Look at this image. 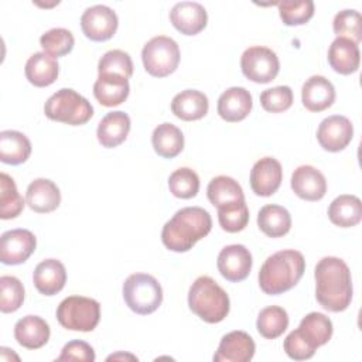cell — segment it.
<instances>
[{
	"label": "cell",
	"instance_id": "83f0119b",
	"mask_svg": "<svg viewBox=\"0 0 362 362\" xmlns=\"http://www.w3.org/2000/svg\"><path fill=\"white\" fill-rule=\"evenodd\" d=\"M31 154V143L27 136L17 130L0 132V161L18 165L25 163Z\"/></svg>",
	"mask_w": 362,
	"mask_h": 362
},
{
	"label": "cell",
	"instance_id": "6da1fadb",
	"mask_svg": "<svg viewBox=\"0 0 362 362\" xmlns=\"http://www.w3.org/2000/svg\"><path fill=\"white\" fill-rule=\"evenodd\" d=\"M315 298L320 305L331 313L349 307L352 300V277L348 264L334 256L322 257L314 270Z\"/></svg>",
	"mask_w": 362,
	"mask_h": 362
},
{
	"label": "cell",
	"instance_id": "1f68e13d",
	"mask_svg": "<svg viewBox=\"0 0 362 362\" xmlns=\"http://www.w3.org/2000/svg\"><path fill=\"white\" fill-rule=\"evenodd\" d=\"M151 143L160 157L174 158L184 148V134L173 123H161L154 129Z\"/></svg>",
	"mask_w": 362,
	"mask_h": 362
},
{
	"label": "cell",
	"instance_id": "e0dca14e",
	"mask_svg": "<svg viewBox=\"0 0 362 362\" xmlns=\"http://www.w3.org/2000/svg\"><path fill=\"white\" fill-rule=\"evenodd\" d=\"M291 189L304 201H320L327 192L324 174L313 165H300L291 174Z\"/></svg>",
	"mask_w": 362,
	"mask_h": 362
},
{
	"label": "cell",
	"instance_id": "2e32d148",
	"mask_svg": "<svg viewBox=\"0 0 362 362\" xmlns=\"http://www.w3.org/2000/svg\"><path fill=\"white\" fill-rule=\"evenodd\" d=\"M170 21L184 35H195L206 27L208 14L197 1H180L170 11Z\"/></svg>",
	"mask_w": 362,
	"mask_h": 362
},
{
	"label": "cell",
	"instance_id": "7a4b0ae2",
	"mask_svg": "<svg viewBox=\"0 0 362 362\" xmlns=\"http://www.w3.org/2000/svg\"><path fill=\"white\" fill-rule=\"evenodd\" d=\"M212 228V219L206 209L201 206H185L178 209L167 221L161 230L164 246L173 252H188L205 238Z\"/></svg>",
	"mask_w": 362,
	"mask_h": 362
},
{
	"label": "cell",
	"instance_id": "5b68a950",
	"mask_svg": "<svg viewBox=\"0 0 362 362\" xmlns=\"http://www.w3.org/2000/svg\"><path fill=\"white\" fill-rule=\"evenodd\" d=\"M44 113L48 119L71 126L85 124L93 116L90 102L71 88H62L51 95L45 105Z\"/></svg>",
	"mask_w": 362,
	"mask_h": 362
},
{
	"label": "cell",
	"instance_id": "8fae6325",
	"mask_svg": "<svg viewBox=\"0 0 362 362\" xmlns=\"http://www.w3.org/2000/svg\"><path fill=\"white\" fill-rule=\"evenodd\" d=\"M37 239L28 229H11L0 238V262L3 264H21L35 250Z\"/></svg>",
	"mask_w": 362,
	"mask_h": 362
},
{
	"label": "cell",
	"instance_id": "277c9868",
	"mask_svg": "<svg viewBox=\"0 0 362 362\" xmlns=\"http://www.w3.org/2000/svg\"><path fill=\"white\" fill-rule=\"evenodd\" d=\"M188 307L202 321L216 324L226 318L230 308L228 293L209 276H199L188 291Z\"/></svg>",
	"mask_w": 362,
	"mask_h": 362
},
{
	"label": "cell",
	"instance_id": "d590c367",
	"mask_svg": "<svg viewBox=\"0 0 362 362\" xmlns=\"http://www.w3.org/2000/svg\"><path fill=\"white\" fill-rule=\"evenodd\" d=\"M168 188L170 192L177 198H194L199 191V177L194 170L188 167H181L170 174Z\"/></svg>",
	"mask_w": 362,
	"mask_h": 362
},
{
	"label": "cell",
	"instance_id": "3957f363",
	"mask_svg": "<svg viewBox=\"0 0 362 362\" xmlns=\"http://www.w3.org/2000/svg\"><path fill=\"white\" fill-rule=\"evenodd\" d=\"M305 272L301 252L284 249L269 256L259 270V286L269 296H279L293 288Z\"/></svg>",
	"mask_w": 362,
	"mask_h": 362
},
{
	"label": "cell",
	"instance_id": "9c48e42d",
	"mask_svg": "<svg viewBox=\"0 0 362 362\" xmlns=\"http://www.w3.org/2000/svg\"><path fill=\"white\" fill-rule=\"evenodd\" d=\"M242 74L252 82L269 83L280 69V62L276 52L267 47H250L240 57Z\"/></svg>",
	"mask_w": 362,
	"mask_h": 362
},
{
	"label": "cell",
	"instance_id": "b9f144b4",
	"mask_svg": "<svg viewBox=\"0 0 362 362\" xmlns=\"http://www.w3.org/2000/svg\"><path fill=\"white\" fill-rule=\"evenodd\" d=\"M24 301V287L23 283L14 276L0 277V311L14 313Z\"/></svg>",
	"mask_w": 362,
	"mask_h": 362
},
{
	"label": "cell",
	"instance_id": "8992f818",
	"mask_svg": "<svg viewBox=\"0 0 362 362\" xmlns=\"http://www.w3.org/2000/svg\"><path fill=\"white\" fill-rule=\"evenodd\" d=\"M123 298L133 313L147 315L161 305L163 288L151 274L133 273L123 283Z\"/></svg>",
	"mask_w": 362,
	"mask_h": 362
},
{
	"label": "cell",
	"instance_id": "60d3db41",
	"mask_svg": "<svg viewBox=\"0 0 362 362\" xmlns=\"http://www.w3.org/2000/svg\"><path fill=\"white\" fill-rule=\"evenodd\" d=\"M218 221L221 228L229 233L243 230L249 222V209L245 201L218 208Z\"/></svg>",
	"mask_w": 362,
	"mask_h": 362
},
{
	"label": "cell",
	"instance_id": "d6986e66",
	"mask_svg": "<svg viewBox=\"0 0 362 362\" xmlns=\"http://www.w3.org/2000/svg\"><path fill=\"white\" fill-rule=\"evenodd\" d=\"M25 202L34 212L48 214L61 204V192L57 184L48 178H35L25 191Z\"/></svg>",
	"mask_w": 362,
	"mask_h": 362
},
{
	"label": "cell",
	"instance_id": "7402d4cb",
	"mask_svg": "<svg viewBox=\"0 0 362 362\" xmlns=\"http://www.w3.org/2000/svg\"><path fill=\"white\" fill-rule=\"evenodd\" d=\"M49 325L38 315H25L14 325L16 341L27 349H38L49 339Z\"/></svg>",
	"mask_w": 362,
	"mask_h": 362
},
{
	"label": "cell",
	"instance_id": "8d00e7d4",
	"mask_svg": "<svg viewBox=\"0 0 362 362\" xmlns=\"http://www.w3.org/2000/svg\"><path fill=\"white\" fill-rule=\"evenodd\" d=\"M75 38L66 28H51L40 37V45L51 57H62L72 51Z\"/></svg>",
	"mask_w": 362,
	"mask_h": 362
},
{
	"label": "cell",
	"instance_id": "d4e9b609",
	"mask_svg": "<svg viewBox=\"0 0 362 362\" xmlns=\"http://www.w3.org/2000/svg\"><path fill=\"white\" fill-rule=\"evenodd\" d=\"M209 102L205 93L197 89H185L171 100V112L181 120H199L208 113Z\"/></svg>",
	"mask_w": 362,
	"mask_h": 362
},
{
	"label": "cell",
	"instance_id": "f546056e",
	"mask_svg": "<svg viewBox=\"0 0 362 362\" xmlns=\"http://www.w3.org/2000/svg\"><path fill=\"white\" fill-rule=\"evenodd\" d=\"M297 331L314 349H317L331 339L334 327L325 314L310 313L300 321Z\"/></svg>",
	"mask_w": 362,
	"mask_h": 362
},
{
	"label": "cell",
	"instance_id": "e575fe53",
	"mask_svg": "<svg viewBox=\"0 0 362 362\" xmlns=\"http://www.w3.org/2000/svg\"><path fill=\"white\" fill-rule=\"evenodd\" d=\"M24 208V199L18 194L14 180L6 174H0V218H17Z\"/></svg>",
	"mask_w": 362,
	"mask_h": 362
},
{
	"label": "cell",
	"instance_id": "44dd1931",
	"mask_svg": "<svg viewBox=\"0 0 362 362\" xmlns=\"http://www.w3.org/2000/svg\"><path fill=\"white\" fill-rule=\"evenodd\" d=\"M33 281L42 296H54L59 293L66 283L65 266L57 259H45L37 264Z\"/></svg>",
	"mask_w": 362,
	"mask_h": 362
},
{
	"label": "cell",
	"instance_id": "ba28073f",
	"mask_svg": "<svg viewBox=\"0 0 362 362\" xmlns=\"http://www.w3.org/2000/svg\"><path fill=\"white\" fill-rule=\"evenodd\" d=\"M141 59L144 69L151 76H168L180 64L178 44L167 35L153 37L144 44L141 49Z\"/></svg>",
	"mask_w": 362,
	"mask_h": 362
},
{
	"label": "cell",
	"instance_id": "4316f807",
	"mask_svg": "<svg viewBox=\"0 0 362 362\" xmlns=\"http://www.w3.org/2000/svg\"><path fill=\"white\" fill-rule=\"evenodd\" d=\"M24 72L31 85L37 88H44V86H49L57 81L59 66L54 57L42 51V52L33 54L27 59Z\"/></svg>",
	"mask_w": 362,
	"mask_h": 362
},
{
	"label": "cell",
	"instance_id": "d6a6232c",
	"mask_svg": "<svg viewBox=\"0 0 362 362\" xmlns=\"http://www.w3.org/2000/svg\"><path fill=\"white\" fill-rule=\"evenodd\" d=\"M209 202L218 209L221 206L245 201V194L240 184L228 175L212 178L206 188Z\"/></svg>",
	"mask_w": 362,
	"mask_h": 362
},
{
	"label": "cell",
	"instance_id": "603a6c76",
	"mask_svg": "<svg viewBox=\"0 0 362 362\" xmlns=\"http://www.w3.org/2000/svg\"><path fill=\"white\" fill-rule=\"evenodd\" d=\"M130 132V117L122 110L109 112L98 124L96 136L99 143L106 148H113L122 144Z\"/></svg>",
	"mask_w": 362,
	"mask_h": 362
},
{
	"label": "cell",
	"instance_id": "7bdbcfd3",
	"mask_svg": "<svg viewBox=\"0 0 362 362\" xmlns=\"http://www.w3.org/2000/svg\"><path fill=\"white\" fill-rule=\"evenodd\" d=\"M260 105L266 112L270 113L284 112L293 105V90L286 85L264 89L260 93Z\"/></svg>",
	"mask_w": 362,
	"mask_h": 362
},
{
	"label": "cell",
	"instance_id": "ab89813d",
	"mask_svg": "<svg viewBox=\"0 0 362 362\" xmlns=\"http://www.w3.org/2000/svg\"><path fill=\"white\" fill-rule=\"evenodd\" d=\"M332 28L337 37L348 38L356 44L362 40V17L356 10H342L337 13Z\"/></svg>",
	"mask_w": 362,
	"mask_h": 362
},
{
	"label": "cell",
	"instance_id": "ee69618b",
	"mask_svg": "<svg viewBox=\"0 0 362 362\" xmlns=\"http://www.w3.org/2000/svg\"><path fill=\"white\" fill-rule=\"evenodd\" d=\"M284 351L294 361H305L313 358L315 349L298 334L297 329L291 331L284 339Z\"/></svg>",
	"mask_w": 362,
	"mask_h": 362
},
{
	"label": "cell",
	"instance_id": "52a82bcc",
	"mask_svg": "<svg viewBox=\"0 0 362 362\" xmlns=\"http://www.w3.org/2000/svg\"><path fill=\"white\" fill-rule=\"evenodd\" d=\"M57 320L69 331H93L100 320V304L89 297L69 296L59 303Z\"/></svg>",
	"mask_w": 362,
	"mask_h": 362
},
{
	"label": "cell",
	"instance_id": "74e56055",
	"mask_svg": "<svg viewBox=\"0 0 362 362\" xmlns=\"http://www.w3.org/2000/svg\"><path fill=\"white\" fill-rule=\"evenodd\" d=\"M279 14L286 25L305 24L314 16L311 0H283L277 3Z\"/></svg>",
	"mask_w": 362,
	"mask_h": 362
},
{
	"label": "cell",
	"instance_id": "f6af8a7d",
	"mask_svg": "<svg viewBox=\"0 0 362 362\" xmlns=\"http://www.w3.org/2000/svg\"><path fill=\"white\" fill-rule=\"evenodd\" d=\"M58 362L62 361H82V362H93L95 361V351L93 348L79 339L69 341L68 344L64 345L61 355L57 358Z\"/></svg>",
	"mask_w": 362,
	"mask_h": 362
},
{
	"label": "cell",
	"instance_id": "cb8c5ba5",
	"mask_svg": "<svg viewBox=\"0 0 362 362\" xmlns=\"http://www.w3.org/2000/svg\"><path fill=\"white\" fill-rule=\"evenodd\" d=\"M328 62L331 68L341 74L349 75L358 71L361 62V52L356 42L337 37L328 49Z\"/></svg>",
	"mask_w": 362,
	"mask_h": 362
},
{
	"label": "cell",
	"instance_id": "4fadbf2b",
	"mask_svg": "<svg viewBox=\"0 0 362 362\" xmlns=\"http://www.w3.org/2000/svg\"><path fill=\"white\" fill-rule=\"evenodd\" d=\"M252 255L243 245L225 246L216 260L218 270L223 279L232 283L245 280L252 270Z\"/></svg>",
	"mask_w": 362,
	"mask_h": 362
},
{
	"label": "cell",
	"instance_id": "5bb4252c",
	"mask_svg": "<svg viewBox=\"0 0 362 362\" xmlns=\"http://www.w3.org/2000/svg\"><path fill=\"white\" fill-rule=\"evenodd\" d=\"M283 180L281 164L273 157L257 160L250 170V187L259 197L273 195Z\"/></svg>",
	"mask_w": 362,
	"mask_h": 362
},
{
	"label": "cell",
	"instance_id": "836d02e7",
	"mask_svg": "<svg viewBox=\"0 0 362 362\" xmlns=\"http://www.w3.org/2000/svg\"><path fill=\"white\" fill-rule=\"evenodd\" d=\"M288 327V315L283 307L269 305L263 308L256 321V328L259 334L266 339H276Z\"/></svg>",
	"mask_w": 362,
	"mask_h": 362
},
{
	"label": "cell",
	"instance_id": "7c38bea8",
	"mask_svg": "<svg viewBox=\"0 0 362 362\" xmlns=\"http://www.w3.org/2000/svg\"><path fill=\"white\" fill-rule=\"evenodd\" d=\"M354 137V126L351 120L341 115L325 117L317 129V140L320 146L331 153L344 150Z\"/></svg>",
	"mask_w": 362,
	"mask_h": 362
},
{
	"label": "cell",
	"instance_id": "f1b7e54d",
	"mask_svg": "<svg viewBox=\"0 0 362 362\" xmlns=\"http://www.w3.org/2000/svg\"><path fill=\"white\" fill-rule=\"evenodd\" d=\"M329 221L339 228H351L362 219V202L356 195L344 194L337 197L328 208Z\"/></svg>",
	"mask_w": 362,
	"mask_h": 362
},
{
	"label": "cell",
	"instance_id": "4dcf8cb0",
	"mask_svg": "<svg viewBox=\"0 0 362 362\" xmlns=\"http://www.w3.org/2000/svg\"><path fill=\"white\" fill-rule=\"evenodd\" d=\"M257 226L269 238L284 236L291 228L290 212L280 205H264L257 214Z\"/></svg>",
	"mask_w": 362,
	"mask_h": 362
},
{
	"label": "cell",
	"instance_id": "f35d334b",
	"mask_svg": "<svg viewBox=\"0 0 362 362\" xmlns=\"http://www.w3.org/2000/svg\"><path fill=\"white\" fill-rule=\"evenodd\" d=\"M98 72L99 75H120L129 79L133 75L132 58L122 49H110L99 59Z\"/></svg>",
	"mask_w": 362,
	"mask_h": 362
},
{
	"label": "cell",
	"instance_id": "ffe728a7",
	"mask_svg": "<svg viewBox=\"0 0 362 362\" xmlns=\"http://www.w3.org/2000/svg\"><path fill=\"white\" fill-rule=\"evenodd\" d=\"M301 100L307 110L322 112L335 100L334 85L322 75L310 76L301 88Z\"/></svg>",
	"mask_w": 362,
	"mask_h": 362
},
{
	"label": "cell",
	"instance_id": "484cf974",
	"mask_svg": "<svg viewBox=\"0 0 362 362\" xmlns=\"http://www.w3.org/2000/svg\"><path fill=\"white\" fill-rule=\"evenodd\" d=\"M129 92V79L120 75H99L93 83V95L96 100L106 107L123 103L127 99Z\"/></svg>",
	"mask_w": 362,
	"mask_h": 362
},
{
	"label": "cell",
	"instance_id": "9a60e30c",
	"mask_svg": "<svg viewBox=\"0 0 362 362\" xmlns=\"http://www.w3.org/2000/svg\"><path fill=\"white\" fill-rule=\"evenodd\" d=\"M256 351L253 338L245 331H230L222 337L214 355L215 362H249Z\"/></svg>",
	"mask_w": 362,
	"mask_h": 362
},
{
	"label": "cell",
	"instance_id": "ac0fdd59",
	"mask_svg": "<svg viewBox=\"0 0 362 362\" xmlns=\"http://www.w3.org/2000/svg\"><path fill=\"white\" fill-rule=\"evenodd\" d=\"M252 105V95L246 88L232 86L219 96L216 110L225 122L235 123L247 117Z\"/></svg>",
	"mask_w": 362,
	"mask_h": 362
},
{
	"label": "cell",
	"instance_id": "30bf717a",
	"mask_svg": "<svg viewBox=\"0 0 362 362\" xmlns=\"http://www.w3.org/2000/svg\"><path fill=\"white\" fill-rule=\"evenodd\" d=\"M119 25L117 14L105 4L88 7L81 17V28L86 38L92 41L110 40Z\"/></svg>",
	"mask_w": 362,
	"mask_h": 362
}]
</instances>
